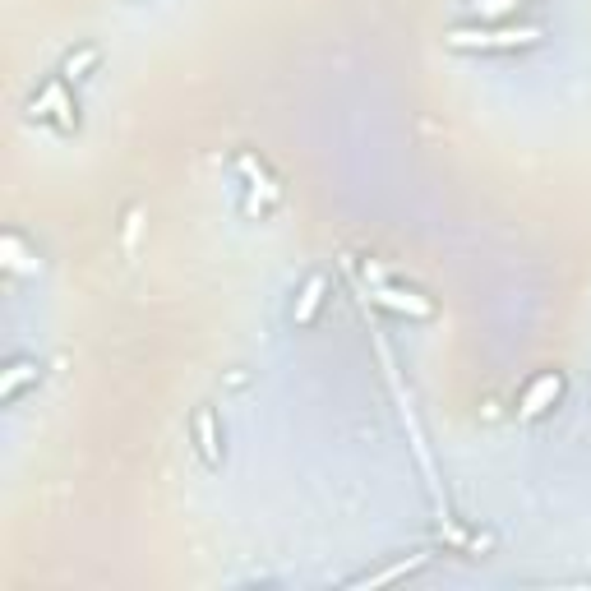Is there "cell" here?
I'll list each match as a JSON object with an SVG mask.
<instances>
[{
    "instance_id": "obj_6",
    "label": "cell",
    "mask_w": 591,
    "mask_h": 591,
    "mask_svg": "<svg viewBox=\"0 0 591 591\" xmlns=\"http://www.w3.org/2000/svg\"><path fill=\"white\" fill-rule=\"evenodd\" d=\"M425 564H430V555H407V559H398V564L379 568V573H365V578H356L351 587H388V582L407 578V573H416V568H425Z\"/></svg>"
},
{
    "instance_id": "obj_12",
    "label": "cell",
    "mask_w": 591,
    "mask_h": 591,
    "mask_svg": "<svg viewBox=\"0 0 591 591\" xmlns=\"http://www.w3.org/2000/svg\"><path fill=\"white\" fill-rule=\"evenodd\" d=\"M508 5H513V0H481L485 14H499V10H508Z\"/></svg>"
},
{
    "instance_id": "obj_4",
    "label": "cell",
    "mask_w": 591,
    "mask_h": 591,
    "mask_svg": "<svg viewBox=\"0 0 591 591\" xmlns=\"http://www.w3.org/2000/svg\"><path fill=\"white\" fill-rule=\"evenodd\" d=\"M70 111H74V107H70V97H65V84H61V79H56V84H47L42 93L33 97V116H37V121H42V116H56V121H61V130H70V125H74Z\"/></svg>"
},
{
    "instance_id": "obj_7",
    "label": "cell",
    "mask_w": 591,
    "mask_h": 591,
    "mask_svg": "<svg viewBox=\"0 0 591 591\" xmlns=\"http://www.w3.org/2000/svg\"><path fill=\"white\" fill-rule=\"evenodd\" d=\"M324 291H328L324 273H310V278H305L301 301H296V324H310L314 314H319V305H324Z\"/></svg>"
},
{
    "instance_id": "obj_9",
    "label": "cell",
    "mask_w": 591,
    "mask_h": 591,
    "mask_svg": "<svg viewBox=\"0 0 591 591\" xmlns=\"http://www.w3.org/2000/svg\"><path fill=\"white\" fill-rule=\"evenodd\" d=\"M5 264H10L14 273H37V254H28L19 236H5Z\"/></svg>"
},
{
    "instance_id": "obj_11",
    "label": "cell",
    "mask_w": 591,
    "mask_h": 591,
    "mask_svg": "<svg viewBox=\"0 0 591 591\" xmlns=\"http://www.w3.org/2000/svg\"><path fill=\"white\" fill-rule=\"evenodd\" d=\"M97 61H102V51H97V47H84L79 56H70V61L61 65V74H65V79H84V70H93Z\"/></svg>"
},
{
    "instance_id": "obj_5",
    "label": "cell",
    "mask_w": 591,
    "mask_h": 591,
    "mask_svg": "<svg viewBox=\"0 0 591 591\" xmlns=\"http://www.w3.org/2000/svg\"><path fill=\"white\" fill-rule=\"evenodd\" d=\"M194 439H199V453H204L208 467H218V462H222V448H218V416H213V407H199V411H194Z\"/></svg>"
},
{
    "instance_id": "obj_3",
    "label": "cell",
    "mask_w": 591,
    "mask_h": 591,
    "mask_svg": "<svg viewBox=\"0 0 591 591\" xmlns=\"http://www.w3.org/2000/svg\"><path fill=\"white\" fill-rule=\"evenodd\" d=\"M559 393H564V379H559V374H536V379H531V388L522 393V407H518L522 421H536L541 411H550Z\"/></svg>"
},
{
    "instance_id": "obj_2",
    "label": "cell",
    "mask_w": 591,
    "mask_h": 591,
    "mask_svg": "<svg viewBox=\"0 0 591 591\" xmlns=\"http://www.w3.org/2000/svg\"><path fill=\"white\" fill-rule=\"evenodd\" d=\"M374 301L393 314H411V319H430V314H435L430 296H421V291H411V287H388V282L374 287Z\"/></svg>"
},
{
    "instance_id": "obj_8",
    "label": "cell",
    "mask_w": 591,
    "mask_h": 591,
    "mask_svg": "<svg viewBox=\"0 0 591 591\" xmlns=\"http://www.w3.org/2000/svg\"><path fill=\"white\" fill-rule=\"evenodd\" d=\"M24 384H37V365L33 361H19V365H10V370H5V379H0V398L14 402Z\"/></svg>"
},
{
    "instance_id": "obj_10",
    "label": "cell",
    "mask_w": 591,
    "mask_h": 591,
    "mask_svg": "<svg viewBox=\"0 0 591 591\" xmlns=\"http://www.w3.org/2000/svg\"><path fill=\"white\" fill-rule=\"evenodd\" d=\"M236 167H241L245 176H250V181H254V190H264L268 199H278V185H273V176H268V171L259 167V162H254L250 153H241V162H236Z\"/></svg>"
},
{
    "instance_id": "obj_1",
    "label": "cell",
    "mask_w": 591,
    "mask_h": 591,
    "mask_svg": "<svg viewBox=\"0 0 591 591\" xmlns=\"http://www.w3.org/2000/svg\"><path fill=\"white\" fill-rule=\"evenodd\" d=\"M453 51H518V47H536L541 28H453L444 37Z\"/></svg>"
}]
</instances>
